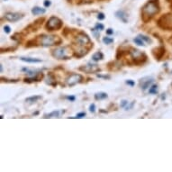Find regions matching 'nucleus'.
I'll return each instance as SVG.
<instances>
[{"label": "nucleus", "instance_id": "f3484780", "mask_svg": "<svg viewBox=\"0 0 172 172\" xmlns=\"http://www.w3.org/2000/svg\"><path fill=\"white\" fill-rule=\"evenodd\" d=\"M46 12V10L44 8H41L39 6H35L32 9V14L34 16H38V15H41V14H44Z\"/></svg>", "mask_w": 172, "mask_h": 172}, {"label": "nucleus", "instance_id": "423d86ee", "mask_svg": "<svg viewBox=\"0 0 172 172\" xmlns=\"http://www.w3.org/2000/svg\"><path fill=\"white\" fill-rule=\"evenodd\" d=\"M157 24L163 30H172V14H166V15L161 16V18L157 22Z\"/></svg>", "mask_w": 172, "mask_h": 172}, {"label": "nucleus", "instance_id": "aec40b11", "mask_svg": "<svg viewBox=\"0 0 172 172\" xmlns=\"http://www.w3.org/2000/svg\"><path fill=\"white\" fill-rule=\"evenodd\" d=\"M153 82V79H148V80H146L145 82H143L142 85H141V89L142 90H146L149 87H150V85Z\"/></svg>", "mask_w": 172, "mask_h": 172}, {"label": "nucleus", "instance_id": "b1692460", "mask_svg": "<svg viewBox=\"0 0 172 172\" xmlns=\"http://www.w3.org/2000/svg\"><path fill=\"white\" fill-rule=\"evenodd\" d=\"M158 90H159V89H158V85H153V86H151V88H150L149 93L154 95V94L158 93Z\"/></svg>", "mask_w": 172, "mask_h": 172}, {"label": "nucleus", "instance_id": "a878e982", "mask_svg": "<svg viewBox=\"0 0 172 172\" xmlns=\"http://www.w3.org/2000/svg\"><path fill=\"white\" fill-rule=\"evenodd\" d=\"M95 29H96V31H103V30L105 29V26H104V24H102L97 23V24H96V25H95Z\"/></svg>", "mask_w": 172, "mask_h": 172}, {"label": "nucleus", "instance_id": "4be33fe9", "mask_svg": "<svg viewBox=\"0 0 172 172\" xmlns=\"http://www.w3.org/2000/svg\"><path fill=\"white\" fill-rule=\"evenodd\" d=\"M60 112L59 111H53L51 113H50L49 114H46L45 118H52V117H59Z\"/></svg>", "mask_w": 172, "mask_h": 172}, {"label": "nucleus", "instance_id": "20e7f679", "mask_svg": "<svg viewBox=\"0 0 172 172\" xmlns=\"http://www.w3.org/2000/svg\"><path fill=\"white\" fill-rule=\"evenodd\" d=\"M71 48L69 46L58 47L51 51V55L57 60H69L71 58Z\"/></svg>", "mask_w": 172, "mask_h": 172}, {"label": "nucleus", "instance_id": "f704fd0d", "mask_svg": "<svg viewBox=\"0 0 172 172\" xmlns=\"http://www.w3.org/2000/svg\"><path fill=\"white\" fill-rule=\"evenodd\" d=\"M127 105H128V101H127V100H123L122 103H121V107H125Z\"/></svg>", "mask_w": 172, "mask_h": 172}, {"label": "nucleus", "instance_id": "2f4dec72", "mask_svg": "<svg viewBox=\"0 0 172 172\" xmlns=\"http://www.w3.org/2000/svg\"><path fill=\"white\" fill-rule=\"evenodd\" d=\"M89 111L91 113H95V111H96V106H95V104H91L89 106Z\"/></svg>", "mask_w": 172, "mask_h": 172}, {"label": "nucleus", "instance_id": "7ed1b4c3", "mask_svg": "<svg viewBox=\"0 0 172 172\" xmlns=\"http://www.w3.org/2000/svg\"><path fill=\"white\" fill-rule=\"evenodd\" d=\"M160 5L158 0L149 1L141 9V19L144 23H148L155 15L160 12Z\"/></svg>", "mask_w": 172, "mask_h": 172}, {"label": "nucleus", "instance_id": "a211bd4d", "mask_svg": "<svg viewBox=\"0 0 172 172\" xmlns=\"http://www.w3.org/2000/svg\"><path fill=\"white\" fill-rule=\"evenodd\" d=\"M104 59V54L102 52H100V51H97L96 53L93 54L92 56V60L94 61H101Z\"/></svg>", "mask_w": 172, "mask_h": 172}, {"label": "nucleus", "instance_id": "2eb2a0df", "mask_svg": "<svg viewBox=\"0 0 172 172\" xmlns=\"http://www.w3.org/2000/svg\"><path fill=\"white\" fill-rule=\"evenodd\" d=\"M21 61L27 62V63H40L41 62V60L40 59H34V58H25V57H21Z\"/></svg>", "mask_w": 172, "mask_h": 172}, {"label": "nucleus", "instance_id": "c9c22d12", "mask_svg": "<svg viewBox=\"0 0 172 172\" xmlns=\"http://www.w3.org/2000/svg\"><path fill=\"white\" fill-rule=\"evenodd\" d=\"M51 5V2L50 1V0H45L44 1V6L45 7H48V6H50Z\"/></svg>", "mask_w": 172, "mask_h": 172}, {"label": "nucleus", "instance_id": "0eeeda50", "mask_svg": "<svg viewBox=\"0 0 172 172\" xmlns=\"http://www.w3.org/2000/svg\"><path fill=\"white\" fill-rule=\"evenodd\" d=\"M63 25V22L56 16H51L47 24H46V29L48 31H56V30H60Z\"/></svg>", "mask_w": 172, "mask_h": 172}, {"label": "nucleus", "instance_id": "393cba45", "mask_svg": "<svg viewBox=\"0 0 172 172\" xmlns=\"http://www.w3.org/2000/svg\"><path fill=\"white\" fill-rule=\"evenodd\" d=\"M103 42L105 44L109 45V44H113V38H109V37H104L103 38Z\"/></svg>", "mask_w": 172, "mask_h": 172}, {"label": "nucleus", "instance_id": "dca6fc26", "mask_svg": "<svg viewBox=\"0 0 172 172\" xmlns=\"http://www.w3.org/2000/svg\"><path fill=\"white\" fill-rule=\"evenodd\" d=\"M46 83L48 85H51V86H53V87H55V86L57 85L56 83V79L54 77V75L52 73H49L48 74V79L46 80Z\"/></svg>", "mask_w": 172, "mask_h": 172}, {"label": "nucleus", "instance_id": "a19ab883", "mask_svg": "<svg viewBox=\"0 0 172 172\" xmlns=\"http://www.w3.org/2000/svg\"><path fill=\"white\" fill-rule=\"evenodd\" d=\"M171 40H172V39H171Z\"/></svg>", "mask_w": 172, "mask_h": 172}, {"label": "nucleus", "instance_id": "58836bf2", "mask_svg": "<svg viewBox=\"0 0 172 172\" xmlns=\"http://www.w3.org/2000/svg\"><path fill=\"white\" fill-rule=\"evenodd\" d=\"M0 71H1V72H3V66H2V64L0 65Z\"/></svg>", "mask_w": 172, "mask_h": 172}, {"label": "nucleus", "instance_id": "e433bc0d", "mask_svg": "<svg viewBox=\"0 0 172 172\" xmlns=\"http://www.w3.org/2000/svg\"><path fill=\"white\" fill-rule=\"evenodd\" d=\"M113 34V29H111V28H109V29H107L106 30V34H108V35H112Z\"/></svg>", "mask_w": 172, "mask_h": 172}, {"label": "nucleus", "instance_id": "c756f323", "mask_svg": "<svg viewBox=\"0 0 172 172\" xmlns=\"http://www.w3.org/2000/svg\"><path fill=\"white\" fill-rule=\"evenodd\" d=\"M4 31H5L6 34H10V32H11V28H10V26L5 25V26H4Z\"/></svg>", "mask_w": 172, "mask_h": 172}, {"label": "nucleus", "instance_id": "ea45409f", "mask_svg": "<svg viewBox=\"0 0 172 172\" xmlns=\"http://www.w3.org/2000/svg\"><path fill=\"white\" fill-rule=\"evenodd\" d=\"M171 73H172V71H171Z\"/></svg>", "mask_w": 172, "mask_h": 172}, {"label": "nucleus", "instance_id": "1a4fd4ad", "mask_svg": "<svg viewBox=\"0 0 172 172\" xmlns=\"http://www.w3.org/2000/svg\"><path fill=\"white\" fill-rule=\"evenodd\" d=\"M44 21V18H40L36 21H34L33 24H31L30 25H28L26 28H24V33L26 34H30V33H34V32H36L39 30V28L41 26L42 24V22Z\"/></svg>", "mask_w": 172, "mask_h": 172}, {"label": "nucleus", "instance_id": "c85d7f7f", "mask_svg": "<svg viewBox=\"0 0 172 172\" xmlns=\"http://www.w3.org/2000/svg\"><path fill=\"white\" fill-rule=\"evenodd\" d=\"M85 116H86V113L82 112V113H79L77 116H75V118H83Z\"/></svg>", "mask_w": 172, "mask_h": 172}, {"label": "nucleus", "instance_id": "72a5a7b5", "mask_svg": "<svg viewBox=\"0 0 172 172\" xmlns=\"http://www.w3.org/2000/svg\"><path fill=\"white\" fill-rule=\"evenodd\" d=\"M66 98L68 100H70V101H75V99H76V97L74 96H67Z\"/></svg>", "mask_w": 172, "mask_h": 172}, {"label": "nucleus", "instance_id": "6e6552de", "mask_svg": "<svg viewBox=\"0 0 172 172\" xmlns=\"http://www.w3.org/2000/svg\"><path fill=\"white\" fill-rule=\"evenodd\" d=\"M84 78L82 75L80 74H77V73H72L69 75V77L66 79V84L69 86V87H73V86L79 84L83 81Z\"/></svg>", "mask_w": 172, "mask_h": 172}, {"label": "nucleus", "instance_id": "4c0bfd02", "mask_svg": "<svg viewBox=\"0 0 172 172\" xmlns=\"http://www.w3.org/2000/svg\"><path fill=\"white\" fill-rule=\"evenodd\" d=\"M133 105H134V102H133L131 105H130V106H126V110H128V109H130V108H132L133 106Z\"/></svg>", "mask_w": 172, "mask_h": 172}, {"label": "nucleus", "instance_id": "f257e3e1", "mask_svg": "<svg viewBox=\"0 0 172 172\" xmlns=\"http://www.w3.org/2000/svg\"><path fill=\"white\" fill-rule=\"evenodd\" d=\"M93 48V42L87 34L84 32L79 33L73 41L72 49L74 55L77 58H82L85 55H87L88 51Z\"/></svg>", "mask_w": 172, "mask_h": 172}, {"label": "nucleus", "instance_id": "f8f14e48", "mask_svg": "<svg viewBox=\"0 0 172 172\" xmlns=\"http://www.w3.org/2000/svg\"><path fill=\"white\" fill-rule=\"evenodd\" d=\"M165 53V49L163 46H161V47H157V48H154L152 50V55L154 56V58L158 61H160L163 55Z\"/></svg>", "mask_w": 172, "mask_h": 172}, {"label": "nucleus", "instance_id": "412c9836", "mask_svg": "<svg viewBox=\"0 0 172 172\" xmlns=\"http://www.w3.org/2000/svg\"><path fill=\"white\" fill-rule=\"evenodd\" d=\"M39 99H41V96H30V97L26 98L25 101L28 102V103H34V102H36L37 100H39Z\"/></svg>", "mask_w": 172, "mask_h": 172}, {"label": "nucleus", "instance_id": "5701e85b", "mask_svg": "<svg viewBox=\"0 0 172 172\" xmlns=\"http://www.w3.org/2000/svg\"><path fill=\"white\" fill-rule=\"evenodd\" d=\"M133 41H134V44H137V45H139V46H145L144 42H143V41H142L139 36L136 37V38H134V39H133Z\"/></svg>", "mask_w": 172, "mask_h": 172}, {"label": "nucleus", "instance_id": "cd10ccee", "mask_svg": "<svg viewBox=\"0 0 172 172\" xmlns=\"http://www.w3.org/2000/svg\"><path fill=\"white\" fill-rule=\"evenodd\" d=\"M125 83H126L127 85H129V86H131V87H133V86L135 85V82H134L133 80H132V79H128V80H126Z\"/></svg>", "mask_w": 172, "mask_h": 172}, {"label": "nucleus", "instance_id": "4468645a", "mask_svg": "<svg viewBox=\"0 0 172 172\" xmlns=\"http://www.w3.org/2000/svg\"><path fill=\"white\" fill-rule=\"evenodd\" d=\"M116 16L118 19H120L122 22H123L124 24H126V23L128 22L126 13H125L124 11H123V10H119V11H117V12L116 13Z\"/></svg>", "mask_w": 172, "mask_h": 172}, {"label": "nucleus", "instance_id": "f03ea898", "mask_svg": "<svg viewBox=\"0 0 172 172\" xmlns=\"http://www.w3.org/2000/svg\"><path fill=\"white\" fill-rule=\"evenodd\" d=\"M61 38L57 35H47L41 34L37 36L35 39L31 40L27 42L26 47L30 48L34 46H41V47H49L53 45H58L61 44Z\"/></svg>", "mask_w": 172, "mask_h": 172}, {"label": "nucleus", "instance_id": "6ab92c4d", "mask_svg": "<svg viewBox=\"0 0 172 172\" xmlns=\"http://www.w3.org/2000/svg\"><path fill=\"white\" fill-rule=\"evenodd\" d=\"M107 97H108V96L105 92H97V93L95 94V99L96 100H104Z\"/></svg>", "mask_w": 172, "mask_h": 172}, {"label": "nucleus", "instance_id": "473e14b6", "mask_svg": "<svg viewBox=\"0 0 172 172\" xmlns=\"http://www.w3.org/2000/svg\"><path fill=\"white\" fill-rule=\"evenodd\" d=\"M97 18L99 20H104L105 19V15H104L103 13H99L98 15H97Z\"/></svg>", "mask_w": 172, "mask_h": 172}, {"label": "nucleus", "instance_id": "bb28decb", "mask_svg": "<svg viewBox=\"0 0 172 172\" xmlns=\"http://www.w3.org/2000/svg\"><path fill=\"white\" fill-rule=\"evenodd\" d=\"M142 41H145L146 42H149V44H150V42H152V41H151V39L150 38V37H148V36H145V35H142V34H139L138 35Z\"/></svg>", "mask_w": 172, "mask_h": 172}, {"label": "nucleus", "instance_id": "39448f33", "mask_svg": "<svg viewBox=\"0 0 172 172\" xmlns=\"http://www.w3.org/2000/svg\"><path fill=\"white\" fill-rule=\"evenodd\" d=\"M129 54L132 57V60L135 65H141L147 61V56L137 49L131 48V51H129Z\"/></svg>", "mask_w": 172, "mask_h": 172}, {"label": "nucleus", "instance_id": "9d476101", "mask_svg": "<svg viewBox=\"0 0 172 172\" xmlns=\"http://www.w3.org/2000/svg\"><path fill=\"white\" fill-rule=\"evenodd\" d=\"M23 17H24V15H23V14H20V13H12V12L6 13V14H5V16H4V18H5L6 21L12 22V23L18 22V21H20Z\"/></svg>", "mask_w": 172, "mask_h": 172}, {"label": "nucleus", "instance_id": "7c9ffc66", "mask_svg": "<svg viewBox=\"0 0 172 172\" xmlns=\"http://www.w3.org/2000/svg\"><path fill=\"white\" fill-rule=\"evenodd\" d=\"M1 81H5V82H11V83H13V82H17L18 81V79H16V80H14V79H4V78H1Z\"/></svg>", "mask_w": 172, "mask_h": 172}, {"label": "nucleus", "instance_id": "9b49d317", "mask_svg": "<svg viewBox=\"0 0 172 172\" xmlns=\"http://www.w3.org/2000/svg\"><path fill=\"white\" fill-rule=\"evenodd\" d=\"M79 70L81 71H84L86 73H96V72H98L100 71V68L98 67V65L96 64H91V63H88V65H85V66H82L79 68Z\"/></svg>", "mask_w": 172, "mask_h": 172}, {"label": "nucleus", "instance_id": "ddd939ff", "mask_svg": "<svg viewBox=\"0 0 172 172\" xmlns=\"http://www.w3.org/2000/svg\"><path fill=\"white\" fill-rule=\"evenodd\" d=\"M44 75L42 72H38L36 75L33 76V77H28L26 79H24V82L26 83H32V82H38L41 81L42 79H44Z\"/></svg>", "mask_w": 172, "mask_h": 172}]
</instances>
